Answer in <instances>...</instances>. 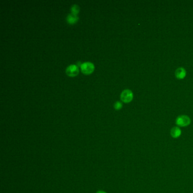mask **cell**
Returning <instances> with one entry per match:
<instances>
[{"label": "cell", "mask_w": 193, "mask_h": 193, "mask_svg": "<svg viewBox=\"0 0 193 193\" xmlns=\"http://www.w3.org/2000/svg\"><path fill=\"white\" fill-rule=\"evenodd\" d=\"M121 100L125 102L128 103L133 98V92L130 90H125L122 91L121 94Z\"/></svg>", "instance_id": "3"}, {"label": "cell", "mask_w": 193, "mask_h": 193, "mask_svg": "<svg viewBox=\"0 0 193 193\" xmlns=\"http://www.w3.org/2000/svg\"><path fill=\"white\" fill-rule=\"evenodd\" d=\"M191 120L190 117L186 115H181L178 116L176 120V124L181 127H185L190 125Z\"/></svg>", "instance_id": "1"}, {"label": "cell", "mask_w": 193, "mask_h": 193, "mask_svg": "<svg viewBox=\"0 0 193 193\" xmlns=\"http://www.w3.org/2000/svg\"><path fill=\"white\" fill-rule=\"evenodd\" d=\"M79 11H80V8L78 5L75 4L72 6L71 9V11L73 15L75 16H77V14L79 13Z\"/></svg>", "instance_id": "8"}, {"label": "cell", "mask_w": 193, "mask_h": 193, "mask_svg": "<svg viewBox=\"0 0 193 193\" xmlns=\"http://www.w3.org/2000/svg\"><path fill=\"white\" fill-rule=\"evenodd\" d=\"M79 19L78 17L77 16H75L74 15H73L72 14H69L66 18V20L67 22L70 24H75Z\"/></svg>", "instance_id": "7"}, {"label": "cell", "mask_w": 193, "mask_h": 193, "mask_svg": "<svg viewBox=\"0 0 193 193\" xmlns=\"http://www.w3.org/2000/svg\"><path fill=\"white\" fill-rule=\"evenodd\" d=\"M96 193H105V192H103V191H98Z\"/></svg>", "instance_id": "10"}, {"label": "cell", "mask_w": 193, "mask_h": 193, "mask_svg": "<svg viewBox=\"0 0 193 193\" xmlns=\"http://www.w3.org/2000/svg\"><path fill=\"white\" fill-rule=\"evenodd\" d=\"M81 69L84 74L89 75L93 73L95 70V66L92 62H86L81 65Z\"/></svg>", "instance_id": "2"}, {"label": "cell", "mask_w": 193, "mask_h": 193, "mask_svg": "<svg viewBox=\"0 0 193 193\" xmlns=\"http://www.w3.org/2000/svg\"><path fill=\"white\" fill-rule=\"evenodd\" d=\"M186 74V70L183 67H179L175 71V75L178 79H183L185 77Z\"/></svg>", "instance_id": "5"}, {"label": "cell", "mask_w": 193, "mask_h": 193, "mask_svg": "<svg viewBox=\"0 0 193 193\" xmlns=\"http://www.w3.org/2000/svg\"><path fill=\"white\" fill-rule=\"evenodd\" d=\"M122 104L120 101H116L114 104V108L116 110H120L122 108Z\"/></svg>", "instance_id": "9"}, {"label": "cell", "mask_w": 193, "mask_h": 193, "mask_svg": "<svg viewBox=\"0 0 193 193\" xmlns=\"http://www.w3.org/2000/svg\"><path fill=\"white\" fill-rule=\"evenodd\" d=\"M181 130L178 127H173L171 130V135L174 138H177L181 135Z\"/></svg>", "instance_id": "6"}, {"label": "cell", "mask_w": 193, "mask_h": 193, "mask_svg": "<svg viewBox=\"0 0 193 193\" xmlns=\"http://www.w3.org/2000/svg\"><path fill=\"white\" fill-rule=\"evenodd\" d=\"M66 74L71 77L77 76L79 74L78 67L75 65H71L69 66L66 69Z\"/></svg>", "instance_id": "4"}]
</instances>
